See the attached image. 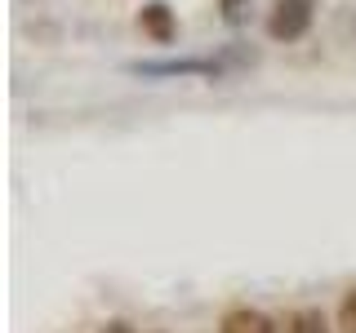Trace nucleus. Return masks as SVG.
Returning a JSON list of instances; mask_svg holds the SVG:
<instances>
[{
    "mask_svg": "<svg viewBox=\"0 0 356 333\" xmlns=\"http://www.w3.org/2000/svg\"><path fill=\"white\" fill-rule=\"evenodd\" d=\"M134 76L143 80H218L227 76L222 58H147V62H129Z\"/></svg>",
    "mask_w": 356,
    "mask_h": 333,
    "instance_id": "nucleus-1",
    "label": "nucleus"
},
{
    "mask_svg": "<svg viewBox=\"0 0 356 333\" xmlns=\"http://www.w3.org/2000/svg\"><path fill=\"white\" fill-rule=\"evenodd\" d=\"M312 27V0H276L267 9V36L272 40H303Z\"/></svg>",
    "mask_w": 356,
    "mask_h": 333,
    "instance_id": "nucleus-2",
    "label": "nucleus"
},
{
    "mask_svg": "<svg viewBox=\"0 0 356 333\" xmlns=\"http://www.w3.org/2000/svg\"><path fill=\"white\" fill-rule=\"evenodd\" d=\"M138 27H143V36H152L156 44H170L178 36V18L165 0H147V5L138 9Z\"/></svg>",
    "mask_w": 356,
    "mask_h": 333,
    "instance_id": "nucleus-3",
    "label": "nucleus"
},
{
    "mask_svg": "<svg viewBox=\"0 0 356 333\" xmlns=\"http://www.w3.org/2000/svg\"><path fill=\"white\" fill-rule=\"evenodd\" d=\"M218 333H281V325H276V320H267L263 311H254V307H236V311H227V316H222Z\"/></svg>",
    "mask_w": 356,
    "mask_h": 333,
    "instance_id": "nucleus-4",
    "label": "nucleus"
},
{
    "mask_svg": "<svg viewBox=\"0 0 356 333\" xmlns=\"http://www.w3.org/2000/svg\"><path fill=\"white\" fill-rule=\"evenodd\" d=\"M250 5L254 0H218V14H222L227 27H245V22H250Z\"/></svg>",
    "mask_w": 356,
    "mask_h": 333,
    "instance_id": "nucleus-5",
    "label": "nucleus"
},
{
    "mask_svg": "<svg viewBox=\"0 0 356 333\" xmlns=\"http://www.w3.org/2000/svg\"><path fill=\"white\" fill-rule=\"evenodd\" d=\"M339 329L343 333H356V289L339 302Z\"/></svg>",
    "mask_w": 356,
    "mask_h": 333,
    "instance_id": "nucleus-6",
    "label": "nucleus"
},
{
    "mask_svg": "<svg viewBox=\"0 0 356 333\" xmlns=\"http://www.w3.org/2000/svg\"><path fill=\"white\" fill-rule=\"evenodd\" d=\"M298 329H303V333H330V325H325V316H321L316 307L298 311Z\"/></svg>",
    "mask_w": 356,
    "mask_h": 333,
    "instance_id": "nucleus-7",
    "label": "nucleus"
},
{
    "mask_svg": "<svg viewBox=\"0 0 356 333\" xmlns=\"http://www.w3.org/2000/svg\"><path fill=\"white\" fill-rule=\"evenodd\" d=\"M281 333H303V329H298V316H289L285 325H281Z\"/></svg>",
    "mask_w": 356,
    "mask_h": 333,
    "instance_id": "nucleus-8",
    "label": "nucleus"
},
{
    "mask_svg": "<svg viewBox=\"0 0 356 333\" xmlns=\"http://www.w3.org/2000/svg\"><path fill=\"white\" fill-rule=\"evenodd\" d=\"M103 333H134V329H129V325H120V320H116V325H107Z\"/></svg>",
    "mask_w": 356,
    "mask_h": 333,
    "instance_id": "nucleus-9",
    "label": "nucleus"
}]
</instances>
